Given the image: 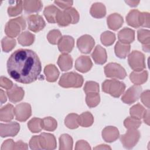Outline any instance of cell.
<instances>
[{
  "instance_id": "cell-1",
  "label": "cell",
  "mask_w": 150,
  "mask_h": 150,
  "mask_svg": "<svg viewBox=\"0 0 150 150\" xmlns=\"http://www.w3.org/2000/svg\"><path fill=\"white\" fill-rule=\"evenodd\" d=\"M8 73L17 82L29 84L36 81L42 66L37 54L29 49L16 50L9 56L6 64Z\"/></svg>"
},
{
  "instance_id": "cell-2",
  "label": "cell",
  "mask_w": 150,
  "mask_h": 150,
  "mask_svg": "<svg viewBox=\"0 0 150 150\" xmlns=\"http://www.w3.org/2000/svg\"><path fill=\"white\" fill-rule=\"evenodd\" d=\"M80 19L79 12L74 8H69L60 11L56 17V22L60 26H67L70 24L77 23Z\"/></svg>"
},
{
  "instance_id": "cell-3",
  "label": "cell",
  "mask_w": 150,
  "mask_h": 150,
  "mask_svg": "<svg viewBox=\"0 0 150 150\" xmlns=\"http://www.w3.org/2000/svg\"><path fill=\"white\" fill-rule=\"evenodd\" d=\"M26 27V21L22 17L12 19L9 20L6 24L5 27V33L6 35L11 38H14L20 35Z\"/></svg>"
},
{
  "instance_id": "cell-4",
  "label": "cell",
  "mask_w": 150,
  "mask_h": 150,
  "mask_svg": "<svg viewBox=\"0 0 150 150\" xmlns=\"http://www.w3.org/2000/svg\"><path fill=\"white\" fill-rule=\"evenodd\" d=\"M84 79L81 75L76 72L64 73L60 78L59 84L64 88H79L83 84Z\"/></svg>"
},
{
  "instance_id": "cell-5",
  "label": "cell",
  "mask_w": 150,
  "mask_h": 150,
  "mask_svg": "<svg viewBox=\"0 0 150 150\" xmlns=\"http://www.w3.org/2000/svg\"><path fill=\"white\" fill-rule=\"evenodd\" d=\"M125 89V84L115 79L106 80L102 84V90L115 98L119 97Z\"/></svg>"
},
{
  "instance_id": "cell-6",
  "label": "cell",
  "mask_w": 150,
  "mask_h": 150,
  "mask_svg": "<svg viewBox=\"0 0 150 150\" xmlns=\"http://www.w3.org/2000/svg\"><path fill=\"white\" fill-rule=\"evenodd\" d=\"M144 54L138 50H133L128 56V62L130 67L135 71L144 70L146 67Z\"/></svg>"
},
{
  "instance_id": "cell-7",
  "label": "cell",
  "mask_w": 150,
  "mask_h": 150,
  "mask_svg": "<svg viewBox=\"0 0 150 150\" xmlns=\"http://www.w3.org/2000/svg\"><path fill=\"white\" fill-rule=\"evenodd\" d=\"M104 73L107 77L124 79L127 73L125 70L119 64L116 63H110L104 67Z\"/></svg>"
},
{
  "instance_id": "cell-8",
  "label": "cell",
  "mask_w": 150,
  "mask_h": 150,
  "mask_svg": "<svg viewBox=\"0 0 150 150\" xmlns=\"http://www.w3.org/2000/svg\"><path fill=\"white\" fill-rule=\"evenodd\" d=\"M140 132L137 129H128L127 132L120 137V141L126 149L132 148L138 142Z\"/></svg>"
},
{
  "instance_id": "cell-9",
  "label": "cell",
  "mask_w": 150,
  "mask_h": 150,
  "mask_svg": "<svg viewBox=\"0 0 150 150\" xmlns=\"http://www.w3.org/2000/svg\"><path fill=\"white\" fill-rule=\"evenodd\" d=\"M14 113L16 120L24 122L26 121L32 114L31 106L27 103H22L14 108Z\"/></svg>"
},
{
  "instance_id": "cell-10",
  "label": "cell",
  "mask_w": 150,
  "mask_h": 150,
  "mask_svg": "<svg viewBox=\"0 0 150 150\" xmlns=\"http://www.w3.org/2000/svg\"><path fill=\"white\" fill-rule=\"evenodd\" d=\"M142 91V87L138 85L130 87L122 95L121 100L125 104H131L138 100Z\"/></svg>"
},
{
  "instance_id": "cell-11",
  "label": "cell",
  "mask_w": 150,
  "mask_h": 150,
  "mask_svg": "<svg viewBox=\"0 0 150 150\" xmlns=\"http://www.w3.org/2000/svg\"><path fill=\"white\" fill-rule=\"evenodd\" d=\"M95 45L94 39L88 35L80 36L77 40V46L83 53H89L93 49Z\"/></svg>"
},
{
  "instance_id": "cell-12",
  "label": "cell",
  "mask_w": 150,
  "mask_h": 150,
  "mask_svg": "<svg viewBox=\"0 0 150 150\" xmlns=\"http://www.w3.org/2000/svg\"><path fill=\"white\" fill-rule=\"evenodd\" d=\"M28 28L33 32L42 30L46 26L43 18L39 15H30L27 18Z\"/></svg>"
},
{
  "instance_id": "cell-13",
  "label": "cell",
  "mask_w": 150,
  "mask_h": 150,
  "mask_svg": "<svg viewBox=\"0 0 150 150\" xmlns=\"http://www.w3.org/2000/svg\"><path fill=\"white\" fill-rule=\"evenodd\" d=\"M20 130V125L16 122L1 124L0 135L1 137H15Z\"/></svg>"
},
{
  "instance_id": "cell-14",
  "label": "cell",
  "mask_w": 150,
  "mask_h": 150,
  "mask_svg": "<svg viewBox=\"0 0 150 150\" xmlns=\"http://www.w3.org/2000/svg\"><path fill=\"white\" fill-rule=\"evenodd\" d=\"M39 140L42 149L52 150L56 148V139L53 134L42 132L39 135Z\"/></svg>"
},
{
  "instance_id": "cell-15",
  "label": "cell",
  "mask_w": 150,
  "mask_h": 150,
  "mask_svg": "<svg viewBox=\"0 0 150 150\" xmlns=\"http://www.w3.org/2000/svg\"><path fill=\"white\" fill-rule=\"evenodd\" d=\"M58 49L59 51L63 53L67 54L71 52L74 46V39L70 36L64 35L62 36L59 40Z\"/></svg>"
},
{
  "instance_id": "cell-16",
  "label": "cell",
  "mask_w": 150,
  "mask_h": 150,
  "mask_svg": "<svg viewBox=\"0 0 150 150\" xmlns=\"http://www.w3.org/2000/svg\"><path fill=\"white\" fill-rule=\"evenodd\" d=\"M93 63L90 57L87 56H81L77 59L75 62V69L81 72L86 73L92 67Z\"/></svg>"
},
{
  "instance_id": "cell-17",
  "label": "cell",
  "mask_w": 150,
  "mask_h": 150,
  "mask_svg": "<svg viewBox=\"0 0 150 150\" xmlns=\"http://www.w3.org/2000/svg\"><path fill=\"white\" fill-rule=\"evenodd\" d=\"M24 90L22 87L16 84L13 85L12 88L6 90V94L11 102L18 103L22 100L24 97Z\"/></svg>"
},
{
  "instance_id": "cell-18",
  "label": "cell",
  "mask_w": 150,
  "mask_h": 150,
  "mask_svg": "<svg viewBox=\"0 0 150 150\" xmlns=\"http://www.w3.org/2000/svg\"><path fill=\"white\" fill-rule=\"evenodd\" d=\"M120 137L118 129L113 126H107L102 131V137L107 142H112Z\"/></svg>"
},
{
  "instance_id": "cell-19",
  "label": "cell",
  "mask_w": 150,
  "mask_h": 150,
  "mask_svg": "<svg viewBox=\"0 0 150 150\" xmlns=\"http://www.w3.org/2000/svg\"><path fill=\"white\" fill-rule=\"evenodd\" d=\"M118 39L120 42L129 45L135 39V31L130 28H124L118 32Z\"/></svg>"
},
{
  "instance_id": "cell-20",
  "label": "cell",
  "mask_w": 150,
  "mask_h": 150,
  "mask_svg": "<svg viewBox=\"0 0 150 150\" xmlns=\"http://www.w3.org/2000/svg\"><path fill=\"white\" fill-rule=\"evenodd\" d=\"M123 22L122 16L117 13L110 14L107 19L108 28L113 30H117L120 28L123 24Z\"/></svg>"
},
{
  "instance_id": "cell-21",
  "label": "cell",
  "mask_w": 150,
  "mask_h": 150,
  "mask_svg": "<svg viewBox=\"0 0 150 150\" xmlns=\"http://www.w3.org/2000/svg\"><path fill=\"white\" fill-rule=\"evenodd\" d=\"M91 57L96 64H103L106 62L107 59L106 50L100 45H97L93 52Z\"/></svg>"
},
{
  "instance_id": "cell-22",
  "label": "cell",
  "mask_w": 150,
  "mask_h": 150,
  "mask_svg": "<svg viewBox=\"0 0 150 150\" xmlns=\"http://www.w3.org/2000/svg\"><path fill=\"white\" fill-rule=\"evenodd\" d=\"M138 40L142 44V49L145 52H149L150 32L149 30L141 29L137 32Z\"/></svg>"
},
{
  "instance_id": "cell-23",
  "label": "cell",
  "mask_w": 150,
  "mask_h": 150,
  "mask_svg": "<svg viewBox=\"0 0 150 150\" xmlns=\"http://www.w3.org/2000/svg\"><path fill=\"white\" fill-rule=\"evenodd\" d=\"M57 64L62 71H67L72 68L73 59L69 54L63 53L59 56Z\"/></svg>"
},
{
  "instance_id": "cell-24",
  "label": "cell",
  "mask_w": 150,
  "mask_h": 150,
  "mask_svg": "<svg viewBox=\"0 0 150 150\" xmlns=\"http://www.w3.org/2000/svg\"><path fill=\"white\" fill-rule=\"evenodd\" d=\"M43 7V4L40 1H23V8L27 13L39 12Z\"/></svg>"
},
{
  "instance_id": "cell-25",
  "label": "cell",
  "mask_w": 150,
  "mask_h": 150,
  "mask_svg": "<svg viewBox=\"0 0 150 150\" xmlns=\"http://www.w3.org/2000/svg\"><path fill=\"white\" fill-rule=\"evenodd\" d=\"M148 72L146 70L140 71H132L129 75V79L135 85H141L145 83L148 79Z\"/></svg>"
},
{
  "instance_id": "cell-26",
  "label": "cell",
  "mask_w": 150,
  "mask_h": 150,
  "mask_svg": "<svg viewBox=\"0 0 150 150\" xmlns=\"http://www.w3.org/2000/svg\"><path fill=\"white\" fill-rule=\"evenodd\" d=\"M91 15L97 19H100L104 17L106 15V8L105 5L100 2L94 3L90 10Z\"/></svg>"
},
{
  "instance_id": "cell-27",
  "label": "cell",
  "mask_w": 150,
  "mask_h": 150,
  "mask_svg": "<svg viewBox=\"0 0 150 150\" xmlns=\"http://www.w3.org/2000/svg\"><path fill=\"white\" fill-rule=\"evenodd\" d=\"M14 108L11 104H8L0 110V120L1 121L9 122L14 117Z\"/></svg>"
},
{
  "instance_id": "cell-28",
  "label": "cell",
  "mask_w": 150,
  "mask_h": 150,
  "mask_svg": "<svg viewBox=\"0 0 150 150\" xmlns=\"http://www.w3.org/2000/svg\"><path fill=\"white\" fill-rule=\"evenodd\" d=\"M44 73L46 76L47 81L49 82L56 81L59 76V71L54 64H50L45 66L44 69Z\"/></svg>"
},
{
  "instance_id": "cell-29",
  "label": "cell",
  "mask_w": 150,
  "mask_h": 150,
  "mask_svg": "<svg viewBox=\"0 0 150 150\" xmlns=\"http://www.w3.org/2000/svg\"><path fill=\"white\" fill-rule=\"evenodd\" d=\"M60 10L56 6L51 5L45 7L43 11L45 17L48 22L51 23H56V17Z\"/></svg>"
},
{
  "instance_id": "cell-30",
  "label": "cell",
  "mask_w": 150,
  "mask_h": 150,
  "mask_svg": "<svg viewBox=\"0 0 150 150\" xmlns=\"http://www.w3.org/2000/svg\"><path fill=\"white\" fill-rule=\"evenodd\" d=\"M140 12L137 9L131 10L126 16V21L128 25L133 28H139Z\"/></svg>"
},
{
  "instance_id": "cell-31",
  "label": "cell",
  "mask_w": 150,
  "mask_h": 150,
  "mask_svg": "<svg viewBox=\"0 0 150 150\" xmlns=\"http://www.w3.org/2000/svg\"><path fill=\"white\" fill-rule=\"evenodd\" d=\"M130 45L117 42L114 47L116 56L120 59H125L130 52Z\"/></svg>"
},
{
  "instance_id": "cell-32",
  "label": "cell",
  "mask_w": 150,
  "mask_h": 150,
  "mask_svg": "<svg viewBox=\"0 0 150 150\" xmlns=\"http://www.w3.org/2000/svg\"><path fill=\"white\" fill-rule=\"evenodd\" d=\"M35 35L28 31L22 32L18 36V40L20 45L23 46H30L35 40Z\"/></svg>"
},
{
  "instance_id": "cell-33",
  "label": "cell",
  "mask_w": 150,
  "mask_h": 150,
  "mask_svg": "<svg viewBox=\"0 0 150 150\" xmlns=\"http://www.w3.org/2000/svg\"><path fill=\"white\" fill-rule=\"evenodd\" d=\"M73 141L71 137L67 134L60 135L59 138L60 150H71L73 149Z\"/></svg>"
},
{
  "instance_id": "cell-34",
  "label": "cell",
  "mask_w": 150,
  "mask_h": 150,
  "mask_svg": "<svg viewBox=\"0 0 150 150\" xmlns=\"http://www.w3.org/2000/svg\"><path fill=\"white\" fill-rule=\"evenodd\" d=\"M94 122V117L90 112H84L79 115L78 122L83 127H90Z\"/></svg>"
},
{
  "instance_id": "cell-35",
  "label": "cell",
  "mask_w": 150,
  "mask_h": 150,
  "mask_svg": "<svg viewBox=\"0 0 150 150\" xmlns=\"http://www.w3.org/2000/svg\"><path fill=\"white\" fill-rule=\"evenodd\" d=\"M100 101V96L99 93H86V102L90 108L96 107Z\"/></svg>"
},
{
  "instance_id": "cell-36",
  "label": "cell",
  "mask_w": 150,
  "mask_h": 150,
  "mask_svg": "<svg viewBox=\"0 0 150 150\" xmlns=\"http://www.w3.org/2000/svg\"><path fill=\"white\" fill-rule=\"evenodd\" d=\"M42 129L48 131H53L56 129L57 123L54 118L47 117L42 119Z\"/></svg>"
},
{
  "instance_id": "cell-37",
  "label": "cell",
  "mask_w": 150,
  "mask_h": 150,
  "mask_svg": "<svg viewBox=\"0 0 150 150\" xmlns=\"http://www.w3.org/2000/svg\"><path fill=\"white\" fill-rule=\"evenodd\" d=\"M79 115L77 114L71 113L68 114L64 119L65 125L70 129H76L79 127Z\"/></svg>"
},
{
  "instance_id": "cell-38",
  "label": "cell",
  "mask_w": 150,
  "mask_h": 150,
  "mask_svg": "<svg viewBox=\"0 0 150 150\" xmlns=\"http://www.w3.org/2000/svg\"><path fill=\"white\" fill-rule=\"evenodd\" d=\"M145 109L144 107L141 105L140 104L138 103L134 105H133L129 110V114L131 117L141 120L145 112Z\"/></svg>"
},
{
  "instance_id": "cell-39",
  "label": "cell",
  "mask_w": 150,
  "mask_h": 150,
  "mask_svg": "<svg viewBox=\"0 0 150 150\" xmlns=\"http://www.w3.org/2000/svg\"><path fill=\"white\" fill-rule=\"evenodd\" d=\"M42 119L39 118H33L28 122L29 129L33 133L39 132L42 129Z\"/></svg>"
},
{
  "instance_id": "cell-40",
  "label": "cell",
  "mask_w": 150,
  "mask_h": 150,
  "mask_svg": "<svg viewBox=\"0 0 150 150\" xmlns=\"http://www.w3.org/2000/svg\"><path fill=\"white\" fill-rule=\"evenodd\" d=\"M101 43L105 46L112 45L115 40V35L110 31H105L101 33L100 36Z\"/></svg>"
},
{
  "instance_id": "cell-41",
  "label": "cell",
  "mask_w": 150,
  "mask_h": 150,
  "mask_svg": "<svg viewBox=\"0 0 150 150\" xmlns=\"http://www.w3.org/2000/svg\"><path fill=\"white\" fill-rule=\"evenodd\" d=\"M16 45V40L14 38L4 37L1 40L2 50L5 52L11 51Z\"/></svg>"
},
{
  "instance_id": "cell-42",
  "label": "cell",
  "mask_w": 150,
  "mask_h": 150,
  "mask_svg": "<svg viewBox=\"0 0 150 150\" xmlns=\"http://www.w3.org/2000/svg\"><path fill=\"white\" fill-rule=\"evenodd\" d=\"M23 9V1H15L14 5H11L8 8V13L9 16H15L21 14Z\"/></svg>"
},
{
  "instance_id": "cell-43",
  "label": "cell",
  "mask_w": 150,
  "mask_h": 150,
  "mask_svg": "<svg viewBox=\"0 0 150 150\" xmlns=\"http://www.w3.org/2000/svg\"><path fill=\"white\" fill-rule=\"evenodd\" d=\"M124 125L128 129H137L141 125V121L140 120L129 117L124 120Z\"/></svg>"
},
{
  "instance_id": "cell-44",
  "label": "cell",
  "mask_w": 150,
  "mask_h": 150,
  "mask_svg": "<svg viewBox=\"0 0 150 150\" xmlns=\"http://www.w3.org/2000/svg\"><path fill=\"white\" fill-rule=\"evenodd\" d=\"M62 38V34L60 30L53 29L49 32L47 35V39L49 42L52 45H56Z\"/></svg>"
},
{
  "instance_id": "cell-45",
  "label": "cell",
  "mask_w": 150,
  "mask_h": 150,
  "mask_svg": "<svg viewBox=\"0 0 150 150\" xmlns=\"http://www.w3.org/2000/svg\"><path fill=\"white\" fill-rule=\"evenodd\" d=\"M84 91L86 94L88 93H99V85L95 81H88L85 83Z\"/></svg>"
},
{
  "instance_id": "cell-46",
  "label": "cell",
  "mask_w": 150,
  "mask_h": 150,
  "mask_svg": "<svg viewBox=\"0 0 150 150\" xmlns=\"http://www.w3.org/2000/svg\"><path fill=\"white\" fill-rule=\"evenodd\" d=\"M139 24L140 26L149 27V13L148 12H140Z\"/></svg>"
},
{
  "instance_id": "cell-47",
  "label": "cell",
  "mask_w": 150,
  "mask_h": 150,
  "mask_svg": "<svg viewBox=\"0 0 150 150\" xmlns=\"http://www.w3.org/2000/svg\"><path fill=\"white\" fill-rule=\"evenodd\" d=\"M29 145L31 149H42L40 144L39 135H35L32 137L29 141Z\"/></svg>"
},
{
  "instance_id": "cell-48",
  "label": "cell",
  "mask_w": 150,
  "mask_h": 150,
  "mask_svg": "<svg viewBox=\"0 0 150 150\" xmlns=\"http://www.w3.org/2000/svg\"><path fill=\"white\" fill-rule=\"evenodd\" d=\"M0 85L1 87L6 90H9L13 86V83L8 78L1 76L0 79Z\"/></svg>"
},
{
  "instance_id": "cell-49",
  "label": "cell",
  "mask_w": 150,
  "mask_h": 150,
  "mask_svg": "<svg viewBox=\"0 0 150 150\" xmlns=\"http://www.w3.org/2000/svg\"><path fill=\"white\" fill-rule=\"evenodd\" d=\"M149 90H147L144 91L141 94L140 97L142 103L148 108H149Z\"/></svg>"
},
{
  "instance_id": "cell-50",
  "label": "cell",
  "mask_w": 150,
  "mask_h": 150,
  "mask_svg": "<svg viewBox=\"0 0 150 150\" xmlns=\"http://www.w3.org/2000/svg\"><path fill=\"white\" fill-rule=\"evenodd\" d=\"M15 142H13L12 139H7L2 144L1 149L6 150V149H15Z\"/></svg>"
},
{
  "instance_id": "cell-51",
  "label": "cell",
  "mask_w": 150,
  "mask_h": 150,
  "mask_svg": "<svg viewBox=\"0 0 150 150\" xmlns=\"http://www.w3.org/2000/svg\"><path fill=\"white\" fill-rule=\"evenodd\" d=\"M75 149L79 150V149H91V147L89 144L84 140H79L76 144Z\"/></svg>"
},
{
  "instance_id": "cell-52",
  "label": "cell",
  "mask_w": 150,
  "mask_h": 150,
  "mask_svg": "<svg viewBox=\"0 0 150 150\" xmlns=\"http://www.w3.org/2000/svg\"><path fill=\"white\" fill-rule=\"evenodd\" d=\"M54 4H56L60 8L66 9L70 8L73 5V1H55Z\"/></svg>"
},
{
  "instance_id": "cell-53",
  "label": "cell",
  "mask_w": 150,
  "mask_h": 150,
  "mask_svg": "<svg viewBox=\"0 0 150 150\" xmlns=\"http://www.w3.org/2000/svg\"><path fill=\"white\" fill-rule=\"evenodd\" d=\"M28 144L22 141H18L15 142V149H27Z\"/></svg>"
},
{
  "instance_id": "cell-54",
  "label": "cell",
  "mask_w": 150,
  "mask_h": 150,
  "mask_svg": "<svg viewBox=\"0 0 150 150\" xmlns=\"http://www.w3.org/2000/svg\"><path fill=\"white\" fill-rule=\"evenodd\" d=\"M142 118L144 120V122L149 125V110H145V112L143 115Z\"/></svg>"
},
{
  "instance_id": "cell-55",
  "label": "cell",
  "mask_w": 150,
  "mask_h": 150,
  "mask_svg": "<svg viewBox=\"0 0 150 150\" xmlns=\"http://www.w3.org/2000/svg\"><path fill=\"white\" fill-rule=\"evenodd\" d=\"M0 97H1V104H4L6 101V96L5 95V92L1 89L0 90Z\"/></svg>"
},
{
  "instance_id": "cell-56",
  "label": "cell",
  "mask_w": 150,
  "mask_h": 150,
  "mask_svg": "<svg viewBox=\"0 0 150 150\" xmlns=\"http://www.w3.org/2000/svg\"><path fill=\"white\" fill-rule=\"evenodd\" d=\"M94 149H111V148L107 145L101 144L94 148Z\"/></svg>"
},
{
  "instance_id": "cell-57",
  "label": "cell",
  "mask_w": 150,
  "mask_h": 150,
  "mask_svg": "<svg viewBox=\"0 0 150 150\" xmlns=\"http://www.w3.org/2000/svg\"><path fill=\"white\" fill-rule=\"evenodd\" d=\"M125 2L130 6L135 7L139 4V1H126Z\"/></svg>"
}]
</instances>
